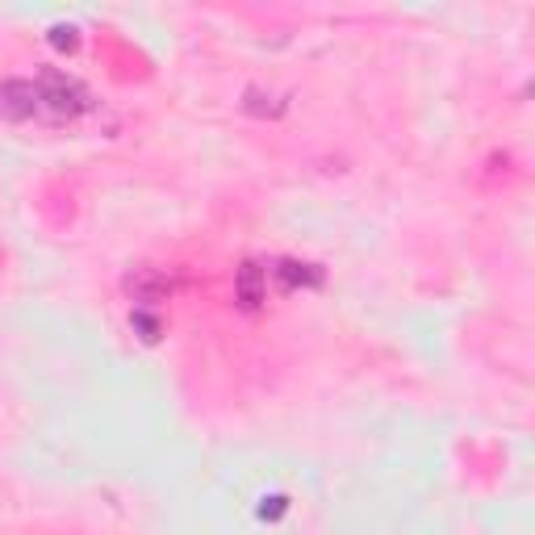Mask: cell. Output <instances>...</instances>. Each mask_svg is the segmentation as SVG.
<instances>
[{"label":"cell","mask_w":535,"mask_h":535,"mask_svg":"<svg viewBox=\"0 0 535 535\" xmlns=\"http://www.w3.org/2000/svg\"><path fill=\"white\" fill-rule=\"evenodd\" d=\"M272 101V97H268ZM243 109L247 113H255V118H276V113L285 109V101H272V105H264V92L260 88H247V101H243Z\"/></svg>","instance_id":"8992f818"},{"label":"cell","mask_w":535,"mask_h":535,"mask_svg":"<svg viewBox=\"0 0 535 535\" xmlns=\"http://www.w3.org/2000/svg\"><path fill=\"white\" fill-rule=\"evenodd\" d=\"M276 276H281V285L285 289H297V285H322V268L318 264H297V260H285V264H276Z\"/></svg>","instance_id":"5b68a950"},{"label":"cell","mask_w":535,"mask_h":535,"mask_svg":"<svg viewBox=\"0 0 535 535\" xmlns=\"http://www.w3.org/2000/svg\"><path fill=\"white\" fill-rule=\"evenodd\" d=\"M38 109H42L38 84H30V80H5L0 84V113H5L9 122H26Z\"/></svg>","instance_id":"7a4b0ae2"},{"label":"cell","mask_w":535,"mask_h":535,"mask_svg":"<svg viewBox=\"0 0 535 535\" xmlns=\"http://www.w3.org/2000/svg\"><path fill=\"white\" fill-rule=\"evenodd\" d=\"M51 46H55V51H76V46H80L76 26H55L51 30Z\"/></svg>","instance_id":"52a82bcc"},{"label":"cell","mask_w":535,"mask_h":535,"mask_svg":"<svg viewBox=\"0 0 535 535\" xmlns=\"http://www.w3.org/2000/svg\"><path fill=\"white\" fill-rule=\"evenodd\" d=\"M38 101L42 109L51 113V118H76V113L88 109V88L80 80H72L67 72H55V67H46L38 76Z\"/></svg>","instance_id":"6da1fadb"},{"label":"cell","mask_w":535,"mask_h":535,"mask_svg":"<svg viewBox=\"0 0 535 535\" xmlns=\"http://www.w3.org/2000/svg\"><path fill=\"white\" fill-rule=\"evenodd\" d=\"M264 293H268V276H264V268L255 264V260H247V264L235 272V301L251 314V310H260Z\"/></svg>","instance_id":"3957f363"},{"label":"cell","mask_w":535,"mask_h":535,"mask_svg":"<svg viewBox=\"0 0 535 535\" xmlns=\"http://www.w3.org/2000/svg\"><path fill=\"white\" fill-rule=\"evenodd\" d=\"M268 502H272V506H264V510H260V515H264V519H268V515L276 519V515H281V510H285V498H268Z\"/></svg>","instance_id":"9c48e42d"},{"label":"cell","mask_w":535,"mask_h":535,"mask_svg":"<svg viewBox=\"0 0 535 535\" xmlns=\"http://www.w3.org/2000/svg\"><path fill=\"white\" fill-rule=\"evenodd\" d=\"M126 289L134 293V301H155V297H164L172 289V281L159 268H134L126 276Z\"/></svg>","instance_id":"277c9868"},{"label":"cell","mask_w":535,"mask_h":535,"mask_svg":"<svg viewBox=\"0 0 535 535\" xmlns=\"http://www.w3.org/2000/svg\"><path fill=\"white\" fill-rule=\"evenodd\" d=\"M134 327L143 331V339H147V343H155V339H159V322H155L151 314H143V310H134Z\"/></svg>","instance_id":"ba28073f"}]
</instances>
